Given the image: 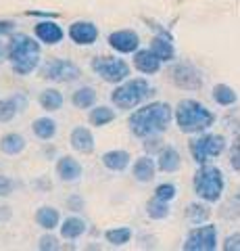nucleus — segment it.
<instances>
[{
	"label": "nucleus",
	"instance_id": "obj_31",
	"mask_svg": "<svg viewBox=\"0 0 240 251\" xmlns=\"http://www.w3.org/2000/svg\"><path fill=\"white\" fill-rule=\"evenodd\" d=\"M169 214H172L169 203L157 199L154 195H153V199L146 203V216H149L151 220H165V218H169Z\"/></svg>",
	"mask_w": 240,
	"mask_h": 251
},
{
	"label": "nucleus",
	"instance_id": "obj_26",
	"mask_svg": "<svg viewBox=\"0 0 240 251\" xmlns=\"http://www.w3.org/2000/svg\"><path fill=\"white\" fill-rule=\"evenodd\" d=\"M38 103H40L44 111H59V109L63 107L65 99L57 88H46L38 94Z\"/></svg>",
	"mask_w": 240,
	"mask_h": 251
},
{
	"label": "nucleus",
	"instance_id": "obj_16",
	"mask_svg": "<svg viewBox=\"0 0 240 251\" xmlns=\"http://www.w3.org/2000/svg\"><path fill=\"white\" fill-rule=\"evenodd\" d=\"M161 63H163V61H161L157 54L151 50V46H149V49H138V50L134 52V67H136L140 74H144V75H154V74H159Z\"/></svg>",
	"mask_w": 240,
	"mask_h": 251
},
{
	"label": "nucleus",
	"instance_id": "obj_1",
	"mask_svg": "<svg viewBox=\"0 0 240 251\" xmlns=\"http://www.w3.org/2000/svg\"><path fill=\"white\" fill-rule=\"evenodd\" d=\"M174 120V109L169 103H161V100H154L149 103L136 111H131L128 126L130 132L138 138H153L165 132L169 128V124Z\"/></svg>",
	"mask_w": 240,
	"mask_h": 251
},
{
	"label": "nucleus",
	"instance_id": "obj_35",
	"mask_svg": "<svg viewBox=\"0 0 240 251\" xmlns=\"http://www.w3.org/2000/svg\"><path fill=\"white\" fill-rule=\"evenodd\" d=\"M230 166L234 168L236 172H240V136L234 140V145H232V151H230Z\"/></svg>",
	"mask_w": 240,
	"mask_h": 251
},
{
	"label": "nucleus",
	"instance_id": "obj_13",
	"mask_svg": "<svg viewBox=\"0 0 240 251\" xmlns=\"http://www.w3.org/2000/svg\"><path fill=\"white\" fill-rule=\"evenodd\" d=\"M34 34H36L38 40H40L42 44H46V46H55L59 42H63V38H65L63 27H61L55 19L38 21L36 27H34Z\"/></svg>",
	"mask_w": 240,
	"mask_h": 251
},
{
	"label": "nucleus",
	"instance_id": "obj_23",
	"mask_svg": "<svg viewBox=\"0 0 240 251\" xmlns=\"http://www.w3.org/2000/svg\"><path fill=\"white\" fill-rule=\"evenodd\" d=\"M34 220H36V224L40 226L42 230H46V232H50V230H55V228H59V226H61V214H59V209L52 207V205L38 207Z\"/></svg>",
	"mask_w": 240,
	"mask_h": 251
},
{
	"label": "nucleus",
	"instance_id": "obj_8",
	"mask_svg": "<svg viewBox=\"0 0 240 251\" xmlns=\"http://www.w3.org/2000/svg\"><path fill=\"white\" fill-rule=\"evenodd\" d=\"M40 74L44 80H50L57 84H69V82L80 80L82 69L69 59H50L40 67Z\"/></svg>",
	"mask_w": 240,
	"mask_h": 251
},
{
	"label": "nucleus",
	"instance_id": "obj_40",
	"mask_svg": "<svg viewBox=\"0 0 240 251\" xmlns=\"http://www.w3.org/2000/svg\"><path fill=\"white\" fill-rule=\"evenodd\" d=\"M2 59H6V46L0 42V63H2Z\"/></svg>",
	"mask_w": 240,
	"mask_h": 251
},
{
	"label": "nucleus",
	"instance_id": "obj_27",
	"mask_svg": "<svg viewBox=\"0 0 240 251\" xmlns=\"http://www.w3.org/2000/svg\"><path fill=\"white\" fill-rule=\"evenodd\" d=\"M71 103L75 109H92L96 105V90L92 86H80L71 94Z\"/></svg>",
	"mask_w": 240,
	"mask_h": 251
},
{
	"label": "nucleus",
	"instance_id": "obj_5",
	"mask_svg": "<svg viewBox=\"0 0 240 251\" xmlns=\"http://www.w3.org/2000/svg\"><path fill=\"white\" fill-rule=\"evenodd\" d=\"M192 186H195V195L205 203H218L226 188V180L219 168L215 166H200L196 170L195 178H192Z\"/></svg>",
	"mask_w": 240,
	"mask_h": 251
},
{
	"label": "nucleus",
	"instance_id": "obj_11",
	"mask_svg": "<svg viewBox=\"0 0 240 251\" xmlns=\"http://www.w3.org/2000/svg\"><path fill=\"white\" fill-rule=\"evenodd\" d=\"M107 44L121 54H134L140 49V36L134 29H117L107 36Z\"/></svg>",
	"mask_w": 240,
	"mask_h": 251
},
{
	"label": "nucleus",
	"instance_id": "obj_37",
	"mask_svg": "<svg viewBox=\"0 0 240 251\" xmlns=\"http://www.w3.org/2000/svg\"><path fill=\"white\" fill-rule=\"evenodd\" d=\"M223 249L226 251H240V232H234V234H230V237H226Z\"/></svg>",
	"mask_w": 240,
	"mask_h": 251
},
{
	"label": "nucleus",
	"instance_id": "obj_15",
	"mask_svg": "<svg viewBox=\"0 0 240 251\" xmlns=\"http://www.w3.org/2000/svg\"><path fill=\"white\" fill-rule=\"evenodd\" d=\"M69 145H71V149L75 153L88 155V153L94 151L96 140H94V134H92L88 128H84V126H75V128L71 130V134H69Z\"/></svg>",
	"mask_w": 240,
	"mask_h": 251
},
{
	"label": "nucleus",
	"instance_id": "obj_14",
	"mask_svg": "<svg viewBox=\"0 0 240 251\" xmlns=\"http://www.w3.org/2000/svg\"><path fill=\"white\" fill-rule=\"evenodd\" d=\"M57 176L61 182H65V184H73L77 182V180H82V174H84V170L80 166V161L73 159L71 155H63V157H59L57 159Z\"/></svg>",
	"mask_w": 240,
	"mask_h": 251
},
{
	"label": "nucleus",
	"instance_id": "obj_21",
	"mask_svg": "<svg viewBox=\"0 0 240 251\" xmlns=\"http://www.w3.org/2000/svg\"><path fill=\"white\" fill-rule=\"evenodd\" d=\"M157 168L165 174H174L182 168V157L177 153L175 147H161L159 153H157Z\"/></svg>",
	"mask_w": 240,
	"mask_h": 251
},
{
	"label": "nucleus",
	"instance_id": "obj_33",
	"mask_svg": "<svg viewBox=\"0 0 240 251\" xmlns=\"http://www.w3.org/2000/svg\"><path fill=\"white\" fill-rule=\"evenodd\" d=\"M154 197L161 199V201L172 203L177 197V188H175L174 182H163V184H159L157 188H154Z\"/></svg>",
	"mask_w": 240,
	"mask_h": 251
},
{
	"label": "nucleus",
	"instance_id": "obj_4",
	"mask_svg": "<svg viewBox=\"0 0 240 251\" xmlns=\"http://www.w3.org/2000/svg\"><path fill=\"white\" fill-rule=\"evenodd\" d=\"M154 94L153 86L149 84V80L144 77H128L126 82L117 84L111 92V103L121 109V111H130V109H136L140 103H144L146 97Z\"/></svg>",
	"mask_w": 240,
	"mask_h": 251
},
{
	"label": "nucleus",
	"instance_id": "obj_19",
	"mask_svg": "<svg viewBox=\"0 0 240 251\" xmlns=\"http://www.w3.org/2000/svg\"><path fill=\"white\" fill-rule=\"evenodd\" d=\"M25 107V97L23 94H11V97L0 99V124H9L21 113Z\"/></svg>",
	"mask_w": 240,
	"mask_h": 251
},
{
	"label": "nucleus",
	"instance_id": "obj_7",
	"mask_svg": "<svg viewBox=\"0 0 240 251\" xmlns=\"http://www.w3.org/2000/svg\"><path fill=\"white\" fill-rule=\"evenodd\" d=\"M90 67L107 84H121L130 77V65L117 57H94Z\"/></svg>",
	"mask_w": 240,
	"mask_h": 251
},
{
	"label": "nucleus",
	"instance_id": "obj_25",
	"mask_svg": "<svg viewBox=\"0 0 240 251\" xmlns=\"http://www.w3.org/2000/svg\"><path fill=\"white\" fill-rule=\"evenodd\" d=\"M32 132L34 136L38 140H42V143H48V140H52L57 136V122L52 120V117H36V120L32 122Z\"/></svg>",
	"mask_w": 240,
	"mask_h": 251
},
{
	"label": "nucleus",
	"instance_id": "obj_38",
	"mask_svg": "<svg viewBox=\"0 0 240 251\" xmlns=\"http://www.w3.org/2000/svg\"><path fill=\"white\" fill-rule=\"evenodd\" d=\"M17 29V23L13 19H0V38L2 36H13Z\"/></svg>",
	"mask_w": 240,
	"mask_h": 251
},
{
	"label": "nucleus",
	"instance_id": "obj_2",
	"mask_svg": "<svg viewBox=\"0 0 240 251\" xmlns=\"http://www.w3.org/2000/svg\"><path fill=\"white\" fill-rule=\"evenodd\" d=\"M6 59L11 63V69L17 75H29L40 67L42 49L40 40H34L27 34H13L6 44Z\"/></svg>",
	"mask_w": 240,
	"mask_h": 251
},
{
	"label": "nucleus",
	"instance_id": "obj_10",
	"mask_svg": "<svg viewBox=\"0 0 240 251\" xmlns=\"http://www.w3.org/2000/svg\"><path fill=\"white\" fill-rule=\"evenodd\" d=\"M169 77H172V82L182 90L203 88V75H200L198 69L195 65H190V63H175L172 67V72H169Z\"/></svg>",
	"mask_w": 240,
	"mask_h": 251
},
{
	"label": "nucleus",
	"instance_id": "obj_6",
	"mask_svg": "<svg viewBox=\"0 0 240 251\" xmlns=\"http://www.w3.org/2000/svg\"><path fill=\"white\" fill-rule=\"evenodd\" d=\"M226 147L228 143L221 134H200L188 143V151L198 166H205V163L215 159V157H219L226 151Z\"/></svg>",
	"mask_w": 240,
	"mask_h": 251
},
{
	"label": "nucleus",
	"instance_id": "obj_24",
	"mask_svg": "<svg viewBox=\"0 0 240 251\" xmlns=\"http://www.w3.org/2000/svg\"><path fill=\"white\" fill-rule=\"evenodd\" d=\"M151 50L157 54V57L163 61V63H169L175 59V49H174V42H172V36L167 34H159L153 38L151 42Z\"/></svg>",
	"mask_w": 240,
	"mask_h": 251
},
{
	"label": "nucleus",
	"instance_id": "obj_3",
	"mask_svg": "<svg viewBox=\"0 0 240 251\" xmlns=\"http://www.w3.org/2000/svg\"><path fill=\"white\" fill-rule=\"evenodd\" d=\"M174 117L184 134H200L215 124V113L195 99H182L175 107Z\"/></svg>",
	"mask_w": 240,
	"mask_h": 251
},
{
	"label": "nucleus",
	"instance_id": "obj_17",
	"mask_svg": "<svg viewBox=\"0 0 240 251\" xmlns=\"http://www.w3.org/2000/svg\"><path fill=\"white\" fill-rule=\"evenodd\" d=\"M157 161L153 159L151 155H142L138 157L134 161V166H131V176H134L136 182L140 184H149L154 180V174H157Z\"/></svg>",
	"mask_w": 240,
	"mask_h": 251
},
{
	"label": "nucleus",
	"instance_id": "obj_36",
	"mask_svg": "<svg viewBox=\"0 0 240 251\" xmlns=\"http://www.w3.org/2000/svg\"><path fill=\"white\" fill-rule=\"evenodd\" d=\"M15 191V184H13V180L9 176H0V199H6V197H11Z\"/></svg>",
	"mask_w": 240,
	"mask_h": 251
},
{
	"label": "nucleus",
	"instance_id": "obj_34",
	"mask_svg": "<svg viewBox=\"0 0 240 251\" xmlns=\"http://www.w3.org/2000/svg\"><path fill=\"white\" fill-rule=\"evenodd\" d=\"M38 249H42V251H57V249H61V245H59V241L52 237V234H44V237H40V241H38Z\"/></svg>",
	"mask_w": 240,
	"mask_h": 251
},
{
	"label": "nucleus",
	"instance_id": "obj_20",
	"mask_svg": "<svg viewBox=\"0 0 240 251\" xmlns=\"http://www.w3.org/2000/svg\"><path fill=\"white\" fill-rule=\"evenodd\" d=\"M59 230H61V239L77 241L80 237H84V234L88 232V224H86V220L80 218V216H69L61 222Z\"/></svg>",
	"mask_w": 240,
	"mask_h": 251
},
{
	"label": "nucleus",
	"instance_id": "obj_12",
	"mask_svg": "<svg viewBox=\"0 0 240 251\" xmlns=\"http://www.w3.org/2000/svg\"><path fill=\"white\" fill-rule=\"evenodd\" d=\"M67 36L71 38V42L77 46H92L98 40V27L92 21H73L69 25Z\"/></svg>",
	"mask_w": 240,
	"mask_h": 251
},
{
	"label": "nucleus",
	"instance_id": "obj_9",
	"mask_svg": "<svg viewBox=\"0 0 240 251\" xmlns=\"http://www.w3.org/2000/svg\"><path fill=\"white\" fill-rule=\"evenodd\" d=\"M182 249L186 251H213L218 249V226L198 224L186 234Z\"/></svg>",
	"mask_w": 240,
	"mask_h": 251
},
{
	"label": "nucleus",
	"instance_id": "obj_18",
	"mask_svg": "<svg viewBox=\"0 0 240 251\" xmlns=\"http://www.w3.org/2000/svg\"><path fill=\"white\" fill-rule=\"evenodd\" d=\"M100 161H103L105 170H109V172H115V174H119V172H126V170L130 168L131 155L126 151V149H111V151L103 153V157H100Z\"/></svg>",
	"mask_w": 240,
	"mask_h": 251
},
{
	"label": "nucleus",
	"instance_id": "obj_32",
	"mask_svg": "<svg viewBox=\"0 0 240 251\" xmlns=\"http://www.w3.org/2000/svg\"><path fill=\"white\" fill-rule=\"evenodd\" d=\"M209 216H211V211H209V207L205 205V203H190L188 207H186V218H188L190 224H205Z\"/></svg>",
	"mask_w": 240,
	"mask_h": 251
},
{
	"label": "nucleus",
	"instance_id": "obj_22",
	"mask_svg": "<svg viewBox=\"0 0 240 251\" xmlns=\"http://www.w3.org/2000/svg\"><path fill=\"white\" fill-rule=\"evenodd\" d=\"M27 140L19 132H6L0 136V153H4L6 157H17L25 151Z\"/></svg>",
	"mask_w": 240,
	"mask_h": 251
},
{
	"label": "nucleus",
	"instance_id": "obj_30",
	"mask_svg": "<svg viewBox=\"0 0 240 251\" xmlns=\"http://www.w3.org/2000/svg\"><path fill=\"white\" fill-rule=\"evenodd\" d=\"M115 120V111L107 105H98V107H92L90 113H88V122L94 126V128H103V126L111 124Z\"/></svg>",
	"mask_w": 240,
	"mask_h": 251
},
{
	"label": "nucleus",
	"instance_id": "obj_29",
	"mask_svg": "<svg viewBox=\"0 0 240 251\" xmlns=\"http://www.w3.org/2000/svg\"><path fill=\"white\" fill-rule=\"evenodd\" d=\"M211 99L219 107H232L238 100V94L234 88H230L228 84H218V86H213V90H211Z\"/></svg>",
	"mask_w": 240,
	"mask_h": 251
},
{
	"label": "nucleus",
	"instance_id": "obj_39",
	"mask_svg": "<svg viewBox=\"0 0 240 251\" xmlns=\"http://www.w3.org/2000/svg\"><path fill=\"white\" fill-rule=\"evenodd\" d=\"M67 207L71 211H82L84 209V199L80 197V195H71V197L67 199Z\"/></svg>",
	"mask_w": 240,
	"mask_h": 251
},
{
	"label": "nucleus",
	"instance_id": "obj_28",
	"mask_svg": "<svg viewBox=\"0 0 240 251\" xmlns=\"http://www.w3.org/2000/svg\"><path fill=\"white\" fill-rule=\"evenodd\" d=\"M134 237V230L130 226H117V228H109L105 230V241L111 247H126L128 243Z\"/></svg>",
	"mask_w": 240,
	"mask_h": 251
}]
</instances>
